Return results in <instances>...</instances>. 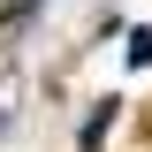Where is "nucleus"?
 I'll return each instance as SVG.
<instances>
[{
	"label": "nucleus",
	"mask_w": 152,
	"mask_h": 152,
	"mask_svg": "<svg viewBox=\"0 0 152 152\" xmlns=\"http://www.w3.org/2000/svg\"><path fill=\"white\" fill-rule=\"evenodd\" d=\"M38 8H46V0H0V46H8V38H15L23 23L38 15Z\"/></svg>",
	"instance_id": "obj_1"
}]
</instances>
